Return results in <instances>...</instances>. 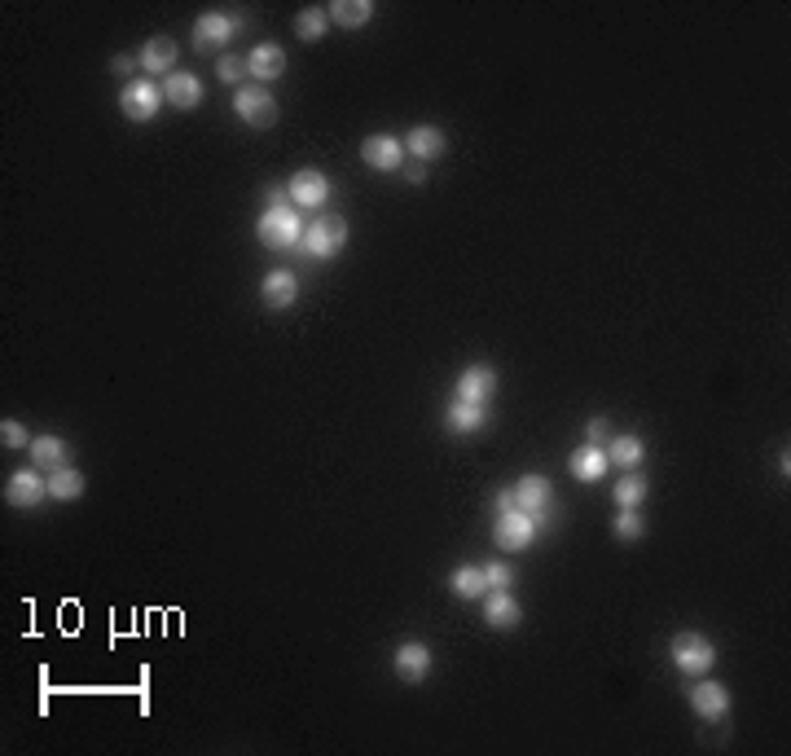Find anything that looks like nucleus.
Returning a JSON list of instances; mask_svg holds the SVG:
<instances>
[{"instance_id":"nucleus-7","label":"nucleus","mask_w":791,"mask_h":756,"mask_svg":"<svg viewBox=\"0 0 791 756\" xmlns=\"http://www.w3.org/2000/svg\"><path fill=\"white\" fill-rule=\"evenodd\" d=\"M532 537H537V519L528 510L510 506V510H497V524H493V541L501 550H528Z\"/></svg>"},{"instance_id":"nucleus-18","label":"nucleus","mask_w":791,"mask_h":756,"mask_svg":"<svg viewBox=\"0 0 791 756\" xmlns=\"http://www.w3.org/2000/svg\"><path fill=\"white\" fill-rule=\"evenodd\" d=\"M260 299H264L269 308H277V313H282V308H291L295 299H299V277H295L291 269H273V273L260 282Z\"/></svg>"},{"instance_id":"nucleus-36","label":"nucleus","mask_w":791,"mask_h":756,"mask_svg":"<svg viewBox=\"0 0 791 756\" xmlns=\"http://www.w3.org/2000/svg\"><path fill=\"white\" fill-rule=\"evenodd\" d=\"M286 198H291L286 185H269V207H286Z\"/></svg>"},{"instance_id":"nucleus-5","label":"nucleus","mask_w":791,"mask_h":756,"mask_svg":"<svg viewBox=\"0 0 791 756\" xmlns=\"http://www.w3.org/2000/svg\"><path fill=\"white\" fill-rule=\"evenodd\" d=\"M260 238H264V247H273V251L299 247V242H304V220H299L291 207H269L260 216Z\"/></svg>"},{"instance_id":"nucleus-32","label":"nucleus","mask_w":791,"mask_h":756,"mask_svg":"<svg viewBox=\"0 0 791 756\" xmlns=\"http://www.w3.org/2000/svg\"><path fill=\"white\" fill-rule=\"evenodd\" d=\"M484 581H488V589H510L515 585V572L497 559V563H484Z\"/></svg>"},{"instance_id":"nucleus-30","label":"nucleus","mask_w":791,"mask_h":756,"mask_svg":"<svg viewBox=\"0 0 791 756\" xmlns=\"http://www.w3.org/2000/svg\"><path fill=\"white\" fill-rule=\"evenodd\" d=\"M616 537L620 541H642L646 537V519L638 515V510H620V515H616Z\"/></svg>"},{"instance_id":"nucleus-11","label":"nucleus","mask_w":791,"mask_h":756,"mask_svg":"<svg viewBox=\"0 0 791 756\" xmlns=\"http://www.w3.org/2000/svg\"><path fill=\"white\" fill-rule=\"evenodd\" d=\"M497 370L493 365H466L462 378H458V396L453 400H466V405H488L497 396Z\"/></svg>"},{"instance_id":"nucleus-28","label":"nucleus","mask_w":791,"mask_h":756,"mask_svg":"<svg viewBox=\"0 0 791 756\" xmlns=\"http://www.w3.org/2000/svg\"><path fill=\"white\" fill-rule=\"evenodd\" d=\"M484 422H488L484 405H466V400H453V405H449V427L458 431V436H475Z\"/></svg>"},{"instance_id":"nucleus-15","label":"nucleus","mask_w":791,"mask_h":756,"mask_svg":"<svg viewBox=\"0 0 791 756\" xmlns=\"http://www.w3.org/2000/svg\"><path fill=\"white\" fill-rule=\"evenodd\" d=\"M286 194H291V203L308 207V211H317V207L330 198V181H326V176H321L317 168H304V172H295V176H291Z\"/></svg>"},{"instance_id":"nucleus-12","label":"nucleus","mask_w":791,"mask_h":756,"mask_svg":"<svg viewBox=\"0 0 791 756\" xmlns=\"http://www.w3.org/2000/svg\"><path fill=\"white\" fill-rule=\"evenodd\" d=\"M515 506L528 510V515L541 524V519L554 510V488H550V480H545V475H523V480L515 484Z\"/></svg>"},{"instance_id":"nucleus-27","label":"nucleus","mask_w":791,"mask_h":756,"mask_svg":"<svg viewBox=\"0 0 791 756\" xmlns=\"http://www.w3.org/2000/svg\"><path fill=\"white\" fill-rule=\"evenodd\" d=\"M330 27H334V22H330V9H326V5H308V9H299V18H295L299 40H308V44L321 40Z\"/></svg>"},{"instance_id":"nucleus-10","label":"nucleus","mask_w":791,"mask_h":756,"mask_svg":"<svg viewBox=\"0 0 791 756\" xmlns=\"http://www.w3.org/2000/svg\"><path fill=\"white\" fill-rule=\"evenodd\" d=\"M247 75L255 84H273V80H282L286 75V49L277 40H264V44H255V49L247 53Z\"/></svg>"},{"instance_id":"nucleus-6","label":"nucleus","mask_w":791,"mask_h":756,"mask_svg":"<svg viewBox=\"0 0 791 756\" xmlns=\"http://www.w3.org/2000/svg\"><path fill=\"white\" fill-rule=\"evenodd\" d=\"M233 36H238V14H229V9H207V14L194 22V49L198 53H220Z\"/></svg>"},{"instance_id":"nucleus-24","label":"nucleus","mask_w":791,"mask_h":756,"mask_svg":"<svg viewBox=\"0 0 791 756\" xmlns=\"http://www.w3.org/2000/svg\"><path fill=\"white\" fill-rule=\"evenodd\" d=\"M370 18H374L370 0H334V5H330V22H334V27L356 31V27H365Z\"/></svg>"},{"instance_id":"nucleus-21","label":"nucleus","mask_w":791,"mask_h":756,"mask_svg":"<svg viewBox=\"0 0 791 756\" xmlns=\"http://www.w3.org/2000/svg\"><path fill=\"white\" fill-rule=\"evenodd\" d=\"M603 453H607L611 466H625V471H633V466H642V458H646V444H642V436H633V431H620V436L607 440Z\"/></svg>"},{"instance_id":"nucleus-4","label":"nucleus","mask_w":791,"mask_h":756,"mask_svg":"<svg viewBox=\"0 0 791 756\" xmlns=\"http://www.w3.org/2000/svg\"><path fill=\"white\" fill-rule=\"evenodd\" d=\"M163 102H167L163 84H154L150 75H146V80H128L124 93H119V110H124L132 124H150V119L163 110Z\"/></svg>"},{"instance_id":"nucleus-19","label":"nucleus","mask_w":791,"mask_h":756,"mask_svg":"<svg viewBox=\"0 0 791 756\" xmlns=\"http://www.w3.org/2000/svg\"><path fill=\"white\" fill-rule=\"evenodd\" d=\"M137 62L146 66V75H172V62H176V40L172 36H154V40H146L141 44V53H137Z\"/></svg>"},{"instance_id":"nucleus-33","label":"nucleus","mask_w":791,"mask_h":756,"mask_svg":"<svg viewBox=\"0 0 791 756\" xmlns=\"http://www.w3.org/2000/svg\"><path fill=\"white\" fill-rule=\"evenodd\" d=\"M0 440H5V449H27L31 444V436H27V427L22 422H0Z\"/></svg>"},{"instance_id":"nucleus-13","label":"nucleus","mask_w":791,"mask_h":756,"mask_svg":"<svg viewBox=\"0 0 791 756\" xmlns=\"http://www.w3.org/2000/svg\"><path fill=\"white\" fill-rule=\"evenodd\" d=\"M361 159L370 163L374 172H396L405 163V141L387 137V132H374V137L361 141Z\"/></svg>"},{"instance_id":"nucleus-1","label":"nucleus","mask_w":791,"mask_h":756,"mask_svg":"<svg viewBox=\"0 0 791 756\" xmlns=\"http://www.w3.org/2000/svg\"><path fill=\"white\" fill-rule=\"evenodd\" d=\"M668 655H673L677 673L704 677V673H712V664H717V642L704 638V633H695V629H682L673 642H668Z\"/></svg>"},{"instance_id":"nucleus-16","label":"nucleus","mask_w":791,"mask_h":756,"mask_svg":"<svg viewBox=\"0 0 791 756\" xmlns=\"http://www.w3.org/2000/svg\"><path fill=\"white\" fill-rule=\"evenodd\" d=\"M431 647L427 642H400L396 655H392V669L396 677H405V682H422V677L431 673Z\"/></svg>"},{"instance_id":"nucleus-8","label":"nucleus","mask_w":791,"mask_h":756,"mask_svg":"<svg viewBox=\"0 0 791 756\" xmlns=\"http://www.w3.org/2000/svg\"><path fill=\"white\" fill-rule=\"evenodd\" d=\"M690 708H695L699 721H708V726H717V721L730 717V691L721 682H712L704 673L695 686H690Z\"/></svg>"},{"instance_id":"nucleus-2","label":"nucleus","mask_w":791,"mask_h":756,"mask_svg":"<svg viewBox=\"0 0 791 756\" xmlns=\"http://www.w3.org/2000/svg\"><path fill=\"white\" fill-rule=\"evenodd\" d=\"M343 247H348V220L343 216H317L304 225L299 251H304L308 260H334Z\"/></svg>"},{"instance_id":"nucleus-3","label":"nucleus","mask_w":791,"mask_h":756,"mask_svg":"<svg viewBox=\"0 0 791 756\" xmlns=\"http://www.w3.org/2000/svg\"><path fill=\"white\" fill-rule=\"evenodd\" d=\"M233 110H238V119H242L247 128H255V132H264V128L277 124V97H273L264 84H242V88H233Z\"/></svg>"},{"instance_id":"nucleus-35","label":"nucleus","mask_w":791,"mask_h":756,"mask_svg":"<svg viewBox=\"0 0 791 756\" xmlns=\"http://www.w3.org/2000/svg\"><path fill=\"white\" fill-rule=\"evenodd\" d=\"M137 58H128V53H115V58H110V75H132L137 71Z\"/></svg>"},{"instance_id":"nucleus-9","label":"nucleus","mask_w":791,"mask_h":756,"mask_svg":"<svg viewBox=\"0 0 791 756\" xmlns=\"http://www.w3.org/2000/svg\"><path fill=\"white\" fill-rule=\"evenodd\" d=\"M44 497H49V475H40L36 466H22V471L9 475V484H5V502L9 506L31 510V506H40Z\"/></svg>"},{"instance_id":"nucleus-26","label":"nucleus","mask_w":791,"mask_h":756,"mask_svg":"<svg viewBox=\"0 0 791 756\" xmlns=\"http://www.w3.org/2000/svg\"><path fill=\"white\" fill-rule=\"evenodd\" d=\"M66 440L62 436H36L31 440V462L44 466V471H58V466H66Z\"/></svg>"},{"instance_id":"nucleus-14","label":"nucleus","mask_w":791,"mask_h":756,"mask_svg":"<svg viewBox=\"0 0 791 756\" xmlns=\"http://www.w3.org/2000/svg\"><path fill=\"white\" fill-rule=\"evenodd\" d=\"M519 620H523V607L515 603V594H510V589H488L484 594V625L510 633V629H519Z\"/></svg>"},{"instance_id":"nucleus-17","label":"nucleus","mask_w":791,"mask_h":756,"mask_svg":"<svg viewBox=\"0 0 791 756\" xmlns=\"http://www.w3.org/2000/svg\"><path fill=\"white\" fill-rule=\"evenodd\" d=\"M163 97L176 110H198V106H203V80H198L194 71H172L163 80Z\"/></svg>"},{"instance_id":"nucleus-22","label":"nucleus","mask_w":791,"mask_h":756,"mask_svg":"<svg viewBox=\"0 0 791 756\" xmlns=\"http://www.w3.org/2000/svg\"><path fill=\"white\" fill-rule=\"evenodd\" d=\"M567 466H572V475L581 484H598L607 475V453L598 449V444H585V449L572 453V462H567Z\"/></svg>"},{"instance_id":"nucleus-20","label":"nucleus","mask_w":791,"mask_h":756,"mask_svg":"<svg viewBox=\"0 0 791 756\" xmlns=\"http://www.w3.org/2000/svg\"><path fill=\"white\" fill-rule=\"evenodd\" d=\"M444 146H449V141H444V132L436 124H418V128H409V137H405V150L414 154V159H422V163L440 159Z\"/></svg>"},{"instance_id":"nucleus-25","label":"nucleus","mask_w":791,"mask_h":756,"mask_svg":"<svg viewBox=\"0 0 791 756\" xmlns=\"http://www.w3.org/2000/svg\"><path fill=\"white\" fill-rule=\"evenodd\" d=\"M49 497L53 502H75V497H84V475L75 471V466L49 471Z\"/></svg>"},{"instance_id":"nucleus-29","label":"nucleus","mask_w":791,"mask_h":756,"mask_svg":"<svg viewBox=\"0 0 791 756\" xmlns=\"http://www.w3.org/2000/svg\"><path fill=\"white\" fill-rule=\"evenodd\" d=\"M611 497H616L620 510H638L646 502V480H642V475H633V471L620 475V484L611 488Z\"/></svg>"},{"instance_id":"nucleus-31","label":"nucleus","mask_w":791,"mask_h":756,"mask_svg":"<svg viewBox=\"0 0 791 756\" xmlns=\"http://www.w3.org/2000/svg\"><path fill=\"white\" fill-rule=\"evenodd\" d=\"M216 71H220V80H225V84L242 88V80H247V58H233V53H220Z\"/></svg>"},{"instance_id":"nucleus-23","label":"nucleus","mask_w":791,"mask_h":756,"mask_svg":"<svg viewBox=\"0 0 791 756\" xmlns=\"http://www.w3.org/2000/svg\"><path fill=\"white\" fill-rule=\"evenodd\" d=\"M449 589H453V594H458V598H466V603H475V598H484V594H488L484 567H471V563L453 567V576H449Z\"/></svg>"},{"instance_id":"nucleus-34","label":"nucleus","mask_w":791,"mask_h":756,"mask_svg":"<svg viewBox=\"0 0 791 756\" xmlns=\"http://www.w3.org/2000/svg\"><path fill=\"white\" fill-rule=\"evenodd\" d=\"M585 436H589V444H598V449H603V440H611V422L607 418H589Z\"/></svg>"},{"instance_id":"nucleus-37","label":"nucleus","mask_w":791,"mask_h":756,"mask_svg":"<svg viewBox=\"0 0 791 756\" xmlns=\"http://www.w3.org/2000/svg\"><path fill=\"white\" fill-rule=\"evenodd\" d=\"M497 510H510L515 506V488H506V493H497V502H493Z\"/></svg>"}]
</instances>
